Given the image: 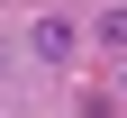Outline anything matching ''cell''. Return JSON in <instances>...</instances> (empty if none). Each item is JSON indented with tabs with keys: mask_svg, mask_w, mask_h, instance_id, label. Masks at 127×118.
I'll list each match as a JSON object with an SVG mask.
<instances>
[{
	"mask_svg": "<svg viewBox=\"0 0 127 118\" xmlns=\"http://www.w3.org/2000/svg\"><path fill=\"white\" fill-rule=\"evenodd\" d=\"M73 45H82V27L64 18V9H45V18L27 27V55H36V64H73Z\"/></svg>",
	"mask_w": 127,
	"mask_h": 118,
	"instance_id": "1",
	"label": "cell"
},
{
	"mask_svg": "<svg viewBox=\"0 0 127 118\" xmlns=\"http://www.w3.org/2000/svg\"><path fill=\"white\" fill-rule=\"evenodd\" d=\"M91 37H100L109 55H127V0H109V9H100V27H91Z\"/></svg>",
	"mask_w": 127,
	"mask_h": 118,
	"instance_id": "2",
	"label": "cell"
}]
</instances>
